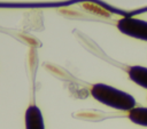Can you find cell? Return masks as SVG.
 <instances>
[{
    "label": "cell",
    "instance_id": "cell-1",
    "mask_svg": "<svg viewBox=\"0 0 147 129\" xmlns=\"http://www.w3.org/2000/svg\"><path fill=\"white\" fill-rule=\"evenodd\" d=\"M92 97L99 103L119 111H131L136 107V99L127 92L105 83H95L91 88Z\"/></svg>",
    "mask_w": 147,
    "mask_h": 129
},
{
    "label": "cell",
    "instance_id": "cell-2",
    "mask_svg": "<svg viewBox=\"0 0 147 129\" xmlns=\"http://www.w3.org/2000/svg\"><path fill=\"white\" fill-rule=\"evenodd\" d=\"M117 29L125 35L147 41V22L134 17H122L116 23Z\"/></svg>",
    "mask_w": 147,
    "mask_h": 129
},
{
    "label": "cell",
    "instance_id": "cell-3",
    "mask_svg": "<svg viewBox=\"0 0 147 129\" xmlns=\"http://www.w3.org/2000/svg\"><path fill=\"white\" fill-rule=\"evenodd\" d=\"M25 129H45L42 114L36 105L29 106L25 112Z\"/></svg>",
    "mask_w": 147,
    "mask_h": 129
},
{
    "label": "cell",
    "instance_id": "cell-4",
    "mask_svg": "<svg viewBox=\"0 0 147 129\" xmlns=\"http://www.w3.org/2000/svg\"><path fill=\"white\" fill-rule=\"evenodd\" d=\"M127 73H129L130 79L134 83L147 89V67L139 66V65L131 66L127 70Z\"/></svg>",
    "mask_w": 147,
    "mask_h": 129
},
{
    "label": "cell",
    "instance_id": "cell-5",
    "mask_svg": "<svg viewBox=\"0 0 147 129\" xmlns=\"http://www.w3.org/2000/svg\"><path fill=\"white\" fill-rule=\"evenodd\" d=\"M127 116L133 123L147 127V107H134L129 111Z\"/></svg>",
    "mask_w": 147,
    "mask_h": 129
}]
</instances>
